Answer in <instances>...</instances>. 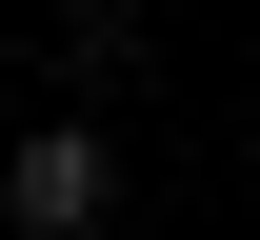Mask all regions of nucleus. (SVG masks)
<instances>
[{
	"mask_svg": "<svg viewBox=\"0 0 260 240\" xmlns=\"http://www.w3.org/2000/svg\"><path fill=\"white\" fill-rule=\"evenodd\" d=\"M100 200H120V160H100V140H80V120H40V140H20V160H0V220H20V240H80Z\"/></svg>",
	"mask_w": 260,
	"mask_h": 240,
	"instance_id": "1",
	"label": "nucleus"
}]
</instances>
